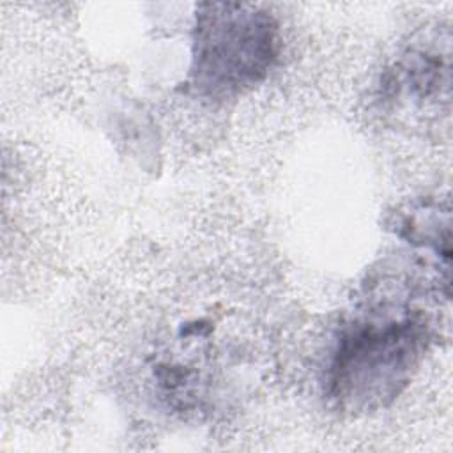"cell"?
Returning <instances> with one entry per match:
<instances>
[{"instance_id": "cell-1", "label": "cell", "mask_w": 453, "mask_h": 453, "mask_svg": "<svg viewBox=\"0 0 453 453\" xmlns=\"http://www.w3.org/2000/svg\"><path fill=\"white\" fill-rule=\"evenodd\" d=\"M426 317L402 303H379L354 317L336 340L327 395L350 414L389 405L411 382L428 349Z\"/></svg>"}, {"instance_id": "cell-2", "label": "cell", "mask_w": 453, "mask_h": 453, "mask_svg": "<svg viewBox=\"0 0 453 453\" xmlns=\"http://www.w3.org/2000/svg\"><path fill=\"white\" fill-rule=\"evenodd\" d=\"M278 57L276 19L251 4H198L188 85L211 101L235 99L258 85Z\"/></svg>"}]
</instances>
